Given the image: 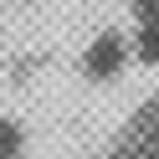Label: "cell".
Listing matches in <instances>:
<instances>
[{"label":"cell","instance_id":"1","mask_svg":"<svg viewBox=\"0 0 159 159\" xmlns=\"http://www.w3.org/2000/svg\"><path fill=\"white\" fill-rule=\"evenodd\" d=\"M123 57H128V46H123V36H103V41L87 52V67H93L98 77H108V72H118L123 67Z\"/></svg>","mask_w":159,"mask_h":159}]
</instances>
